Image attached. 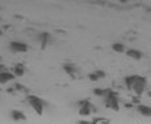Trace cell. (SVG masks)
Returning a JSON list of instances; mask_svg holds the SVG:
<instances>
[{
    "label": "cell",
    "mask_w": 151,
    "mask_h": 124,
    "mask_svg": "<svg viewBox=\"0 0 151 124\" xmlns=\"http://www.w3.org/2000/svg\"><path fill=\"white\" fill-rule=\"evenodd\" d=\"M127 87L129 89L131 92H134L137 97L142 96L144 92H146V87H147V82L144 76L140 75H129L124 79Z\"/></svg>",
    "instance_id": "1"
},
{
    "label": "cell",
    "mask_w": 151,
    "mask_h": 124,
    "mask_svg": "<svg viewBox=\"0 0 151 124\" xmlns=\"http://www.w3.org/2000/svg\"><path fill=\"white\" fill-rule=\"evenodd\" d=\"M27 102H29V105L34 109V112L37 115H40V116H41V115H44V110H45V102H44V101H42L38 96L29 94V96H27Z\"/></svg>",
    "instance_id": "2"
},
{
    "label": "cell",
    "mask_w": 151,
    "mask_h": 124,
    "mask_svg": "<svg viewBox=\"0 0 151 124\" xmlns=\"http://www.w3.org/2000/svg\"><path fill=\"white\" fill-rule=\"evenodd\" d=\"M104 99H105V105L108 106V108H110V109H113V110H119L120 109L119 96H117V93L113 92L112 89H110L109 93L104 97Z\"/></svg>",
    "instance_id": "3"
},
{
    "label": "cell",
    "mask_w": 151,
    "mask_h": 124,
    "mask_svg": "<svg viewBox=\"0 0 151 124\" xmlns=\"http://www.w3.org/2000/svg\"><path fill=\"white\" fill-rule=\"evenodd\" d=\"M78 105H79V115H81V116H90L93 112H95V110H97L94 106L90 104V101H88V99L79 101V102H78Z\"/></svg>",
    "instance_id": "4"
},
{
    "label": "cell",
    "mask_w": 151,
    "mask_h": 124,
    "mask_svg": "<svg viewBox=\"0 0 151 124\" xmlns=\"http://www.w3.org/2000/svg\"><path fill=\"white\" fill-rule=\"evenodd\" d=\"M10 49L17 53H25L27 52L29 46L25 43H21V41H12V43H10Z\"/></svg>",
    "instance_id": "5"
},
{
    "label": "cell",
    "mask_w": 151,
    "mask_h": 124,
    "mask_svg": "<svg viewBox=\"0 0 151 124\" xmlns=\"http://www.w3.org/2000/svg\"><path fill=\"white\" fill-rule=\"evenodd\" d=\"M63 70L65 71L68 75H70L71 78H78V76H79V70H78L76 66H74V64L65 63L63 66Z\"/></svg>",
    "instance_id": "6"
},
{
    "label": "cell",
    "mask_w": 151,
    "mask_h": 124,
    "mask_svg": "<svg viewBox=\"0 0 151 124\" xmlns=\"http://www.w3.org/2000/svg\"><path fill=\"white\" fill-rule=\"evenodd\" d=\"M38 40H40V44H41V48L44 49V48H45V46L50 43L52 37H50V34L48 32H42V33H40Z\"/></svg>",
    "instance_id": "7"
},
{
    "label": "cell",
    "mask_w": 151,
    "mask_h": 124,
    "mask_svg": "<svg viewBox=\"0 0 151 124\" xmlns=\"http://www.w3.org/2000/svg\"><path fill=\"white\" fill-rule=\"evenodd\" d=\"M14 74L12 72H8V71H3L0 74V85H4V83H8V82L14 81Z\"/></svg>",
    "instance_id": "8"
},
{
    "label": "cell",
    "mask_w": 151,
    "mask_h": 124,
    "mask_svg": "<svg viewBox=\"0 0 151 124\" xmlns=\"http://www.w3.org/2000/svg\"><path fill=\"white\" fill-rule=\"evenodd\" d=\"M11 117H12V120H15V121H25L26 120V115L18 109L11 110Z\"/></svg>",
    "instance_id": "9"
},
{
    "label": "cell",
    "mask_w": 151,
    "mask_h": 124,
    "mask_svg": "<svg viewBox=\"0 0 151 124\" xmlns=\"http://www.w3.org/2000/svg\"><path fill=\"white\" fill-rule=\"evenodd\" d=\"M137 112L140 115H143V116L148 117L151 115V109L148 105H143V104H137Z\"/></svg>",
    "instance_id": "10"
},
{
    "label": "cell",
    "mask_w": 151,
    "mask_h": 124,
    "mask_svg": "<svg viewBox=\"0 0 151 124\" xmlns=\"http://www.w3.org/2000/svg\"><path fill=\"white\" fill-rule=\"evenodd\" d=\"M127 56L132 57V59H136V60H140L142 57H143V53L137 49H128L127 50Z\"/></svg>",
    "instance_id": "11"
},
{
    "label": "cell",
    "mask_w": 151,
    "mask_h": 124,
    "mask_svg": "<svg viewBox=\"0 0 151 124\" xmlns=\"http://www.w3.org/2000/svg\"><path fill=\"white\" fill-rule=\"evenodd\" d=\"M25 72H26V70H25V67H23V64H17V66H14V68H12L14 76H23Z\"/></svg>",
    "instance_id": "12"
},
{
    "label": "cell",
    "mask_w": 151,
    "mask_h": 124,
    "mask_svg": "<svg viewBox=\"0 0 151 124\" xmlns=\"http://www.w3.org/2000/svg\"><path fill=\"white\" fill-rule=\"evenodd\" d=\"M109 90L110 89H99V87H97V89H94V92L93 93H94L97 97H102V98H104V97L109 93Z\"/></svg>",
    "instance_id": "13"
},
{
    "label": "cell",
    "mask_w": 151,
    "mask_h": 124,
    "mask_svg": "<svg viewBox=\"0 0 151 124\" xmlns=\"http://www.w3.org/2000/svg\"><path fill=\"white\" fill-rule=\"evenodd\" d=\"M112 49L114 50V52H117V53H123L124 50H125V46H124L123 44H120V43H114L112 45Z\"/></svg>",
    "instance_id": "14"
},
{
    "label": "cell",
    "mask_w": 151,
    "mask_h": 124,
    "mask_svg": "<svg viewBox=\"0 0 151 124\" xmlns=\"http://www.w3.org/2000/svg\"><path fill=\"white\" fill-rule=\"evenodd\" d=\"M12 90H19V92H22V90H25V86H22L21 83H15L14 85V87H12Z\"/></svg>",
    "instance_id": "15"
},
{
    "label": "cell",
    "mask_w": 151,
    "mask_h": 124,
    "mask_svg": "<svg viewBox=\"0 0 151 124\" xmlns=\"http://www.w3.org/2000/svg\"><path fill=\"white\" fill-rule=\"evenodd\" d=\"M95 75H97V76H98V79H101V78H105V72H104V71H95L94 72Z\"/></svg>",
    "instance_id": "16"
},
{
    "label": "cell",
    "mask_w": 151,
    "mask_h": 124,
    "mask_svg": "<svg viewBox=\"0 0 151 124\" xmlns=\"http://www.w3.org/2000/svg\"><path fill=\"white\" fill-rule=\"evenodd\" d=\"M88 79H90V81H98V76H97V75L93 72V74L88 75Z\"/></svg>",
    "instance_id": "17"
},
{
    "label": "cell",
    "mask_w": 151,
    "mask_h": 124,
    "mask_svg": "<svg viewBox=\"0 0 151 124\" xmlns=\"http://www.w3.org/2000/svg\"><path fill=\"white\" fill-rule=\"evenodd\" d=\"M3 71H6V67H4L3 64L0 63V74H1V72H3Z\"/></svg>",
    "instance_id": "18"
},
{
    "label": "cell",
    "mask_w": 151,
    "mask_h": 124,
    "mask_svg": "<svg viewBox=\"0 0 151 124\" xmlns=\"http://www.w3.org/2000/svg\"><path fill=\"white\" fill-rule=\"evenodd\" d=\"M88 123H90L88 120H86V121H79V124H88Z\"/></svg>",
    "instance_id": "19"
},
{
    "label": "cell",
    "mask_w": 151,
    "mask_h": 124,
    "mask_svg": "<svg viewBox=\"0 0 151 124\" xmlns=\"http://www.w3.org/2000/svg\"><path fill=\"white\" fill-rule=\"evenodd\" d=\"M1 35H3V32H1V30H0V37H1Z\"/></svg>",
    "instance_id": "20"
},
{
    "label": "cell",
    "mask_w": 151,
    "mask_h": 124,
    "mask_svg": "<svg viewBox=\"0 0 151 124\" xmlns=\"http://www.w3.org/2000/svg\"><path fill=\"white\" fill-rule=\"evenodd\" d=\"M88 124H97V123H95V121H93V123H88Z\"/></svg>",
    "instance_id": "21"
},
{
    "label": "cell",
    "mask_w": 151,
    "mask_h": 124,
    "mask_svg": "<svg viewBox=\"0 0 151 124\" xmlns=\"http://www.w3.org/2000/svg\"><path fill=\"white\" fill-rule=\"evenodd\" d=\"M0 60H1V57H0Z\"/></svg>",
    "instance_id": "22"
},
{
    "label": "cell",
    "mask_w": 151,
    "mask_h": 124,
    "mask_svg": "<svg viewBox=\"0 0 151 124\" xmlns=\"http://www.w3.org/2000/svg\"><path fill=\"white\" fill-rule=\"evenodd\" d=\"M0 10H1V8H0Z\"/></svg>",
    "instance_id": "23"
}]
</instances>
